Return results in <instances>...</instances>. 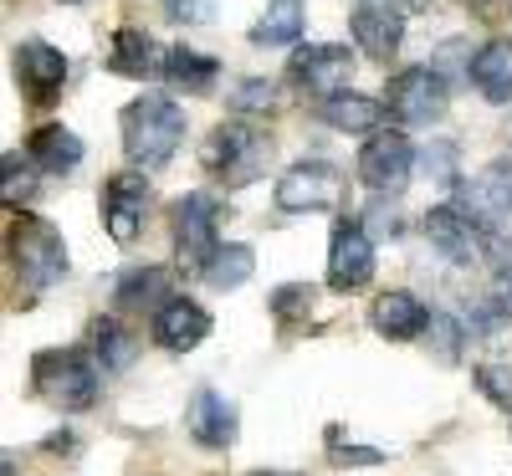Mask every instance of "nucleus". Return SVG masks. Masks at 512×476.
<instances>
[{"label": "nucleus", "instance_id": "f257e3e1", "mask_svg": "<svg viewBox=\"0 0 512 476\" xmlns=\"http://www.w3.org/2000/svg\"><path fill=\"white\" fill-rule=\"evenodd\" d=\"M118 128H123L128 159H134L139 169H164L169 159H175L180 139H185V108L175 98H164V93H144V98H134L123 108Z\"/></svg>", "mask_w": 512, "mask_h": 476}, {"label": "nucleus", "instance_id": "f03ea898", "mask_svg": "<svg viewBox=\"0 0 512 476\" xmlns=\"http://www.w3.org/2000/svg\"><path fill=\"white\" fill-rule=\"evenodd\" d=\"M11 267L21 272V282L31 292H47L57 282H67V246L62 236L47 226V221H36V215H21V221L11 226Z\"/></svg>", "mask_w": 512, "mask_h": 476}, {"label": "nucleus", "instance_id": "7ed1b4c3", "mask_svg": "<svg viewBox=\"0 0 512 476\" xmlns=\"http://www.w3.org/2000/svg\"><path fill=\"white\" fill-rule=\"evenodd\" d=\"M216 226H221V200L210 195V190H195L175 205V251H180V267L205 277L210 267V256L221 251L216 241Z\"/></svg>", "mask_w": 512, "mask_h": 476}, {"label": "nucleus", "instance_id": "20e7f679", "mask_svg": "<svg viewBox=\"0 0 512 476\" xmlns=\"http://www.w3.org/2000/svg\"><path fill=\"white\" fill-rule=\"evenodd\" d=\"M456 205L482 226V236L512 241V159H492L482 175L461 190Z\"/></svg>", "mask_w": 512, "mask_h": 476}, {"label": "nucleus", "instance_id": "39448f33", "mask_svg": "<svg viewBox=\"0 0 512 476\" xmlns=\"http://www.w3.org/2000/svg\"><path fill=\"white\" fill-rule=\"evenodd\" d=\"M272 144L256 134L251 123H221L216 134L205 139V169H216V175L226 185H246L262 175V164H267Z\"/></svg>", "mask_w": 512, "mask_h": 476}, {"label": "nucleus", "instance_id": "423d86ee", "mask_svg": "<svg viewBox=\"0 0 512 476\" xmlns=\"http://www.w3.org/2000/svg\"><path fill=\"white\" fill-rule=\"evenodd\" d=\"M31 384L62 410H88L98 400V369L82 354H41L31 364Z\"/></svg>", "mask_w": 512, "mask_h": 476}, {"label": "nucleus", "instance_id": "0eeeda50", "mask_svg": "<svg viewBox=\"0 0 512 476\" xmlns=\"http://www.w3.org/2000/svg\"><path fill=\"white\" fill-rule=\"evenodd\" d=\"M338 200H344V175L323 159L292 164L277 180V210H287V215H318V210H333Z\"/></svg>", "mask_w": 512, "mask_h": 476}, {"label": "nucleus", "instance_id": "6e6552de", "mask_svg": "<svg viewBox=\"0 0 512 476\" xmlns=\"http://www.w3.org/2000/svg\"><path fill=\"white\" fill-rule=\"evenodd\" d=\"M374 282V236L364 221H338L328 241V287L333 292H359Z\"/></svg>", "mask_w": 512, "mask_h": 476}, {"label": "nucleus", "instance_id": "1a4fd4ad", "mask_svg": "<svg viewBox=\"0 0 512 476\" xmlns=\"http://www.w3.org/2000/svg\"><path fill=\"white\" fill-rule=\"evenodd\" d=\"M415 169V144L405 134H395V128H384V134H369V144L359 149V175L369 190L379 195H395Z\"/></svg>", "mask_w": 512, "mask_h": 476}, {"label": "nucleus", "instance_id": "9d476101", "mask_svg": "<svg viewBox=\"0 0 512 476\" xmlns=\"http://www.w3.org/2000/svg\"><path fill=\"white\" fill-rule=\"evenodd\" d=\"M390 113L400 123H436L446 113V77L436 67H405L390 82Z\"/></svg>", "mask_w": 512, "mask_h": 476}, {"label": "nucleus", "instance_id": "9b49d317", "mask_svg": "<svg viewBox=\"0 0 512 476\" xmlns=\"http://www.w3.org/2000/svg\"><path fill=\"white\" fill-rule=\"evenodd\" d=\"M425 236H431V246L441 256H451V262H461V267H472L482 256V226L461 205H436L431 215H425Z\"/></svg>", "mask_w": 512, "mask_h": 476}, {"label": "nucleus", "instance_id": "f8f14e48", "mask_svg": "<svg viewBox=\"0 0 512 476\" xmlns=\"http://www.w3.org/2000/svg\"><path fill=\"white\" fill-rule=\"evenodd\" d=\"M144 205H149V180L144 175H113L108 180V190H103V221H108V236L118 246H128L139 236Z\"/></svg>", "mask_w": 512, "mask_h": 476}, {"label": "nucleus", "instance_id": "ddd939ff", "mask_svg": "<svg viewBox=\"0 0 512 476\" xmlns=\"http://www.w3.org/2000/svg\"><path fill=\"white\" fill-rule=\"evenodd\" d=\"M349 72H354L349 47H333V41H323V47H303L292 57V82H303L308 93H323V98L344 93Z\"/></svg>", "mask_w": 512, "mask_h": 476}, {"label": "nucleus", "instance_id": "4468645a", "mask_svg": "<svg viewBox=\"0 0 512 476\" xmlns=\"http://www.w3.org/2000/svg\"><path fill=\"white\" fill-rule=\"evenodd\" d=\"M154 338H159V349L185 354V349H195V343L210 338V313L200 308V302H190V297H169L164 308L154 313Z\"/></svg>", "mask_w": 512, "mask_h": 476}, {"label": "nucleus", "instance_id": "2eb2a0df", "mask_svg": "<svg viewBox=\"0 0 512 476\" xmlns=\"http://www.w3.org/2000/svg\"><path fill=\"white\" fill-rule=\"evenodd\" d=\"M16 82L26 98L47 103L67 82V57L57 47H47V41H26V47H16Z\"/></svg>", "mask_w": 512, "mask_h": 476}, {"label": "nucleus", "instance_id": "dca6fc26", "mask_svg": "<svg viewBox=\"0 0 512 476\" xmlns=\"http://www.w3.org/2000/svg\"><path fill=\"white\" fill-rule=\"evenodd\" d=\"M369 323H374V333H384V338L410 343V338H420L425 328H431V308H425L415 292H379L374 308H369Z\"/></svg>", "mask_w": 512, "mask_h": 476}, {"label": "nucleus", "instance_id": "f3484780", "mask_svg": "<svg viewBox=\"0 0 512 476\" xmlns=\"http://www.w3.org/2000/svg\"><path fill=\"white\" fill-rule=\"evenodd\" d=\"M185 425H190V436H195L200 446L221 451V446H231V441H236L241 415H236V405H231L226 395H216V389H200V395L190 400V415H185Z\"/></svg>", "mask_w": 512, "mask_h": 476}, {"label": "nucleus", "instance_id": "a211bd4d", "mask_svg": "<svg viewBox=\"0 0 512 476\" xmlns=\"http://www.w3.org/2000/svg\"><path fill=\"white\" fill-rule=\"evenodd\" d=\"M349 31L359 41V52H369L374 62H390L400 52V36H405V11H395V6H364V11H354Z\"/></svg>", "mask_w": 512, "mask_h": 476}, {"label": "nucleus", "instance_id": "6ab92c4d", "mask_svg": "<svg viewBox=\"0 0 512 476\" xmlns=\"http://www.w3.org/2000/svg\"><path fill=\"white\" fill-rule=\"evenodd\" d=\"M26 159L36 169H47V175H67V169L82 164V139L62 123H41L36 134L26 139Z\"/></svg>", "mask_w": 512, "mask_h": 476}, {"label": "nucleus", "instance_id": "aec40b11", "mask_svg": "<svg viewBox=\"0 0 512 476\" xmlns=\"http://www.w3.org/2000/svg\"><path fill=\"white\" fill-rule=\"evenodd\" d=\"M472 82L487 103H512V36H497L472 57Z\"/></svg>", "mask_w": 512, "mask_h": 476}, {"label": "nucleus", "instance_id": "412c9836", "mask_svg": "<svg viewBox=\"0 0 512 476\" xmlns=\"http://www.w3.org/2000/svg\"><path fill=\"white\" fill-rule=\"evenodd\" d=\"M108 67H113L118 77H154V72H164V57H159V47L149 41V31H139V26H118V31H113Z\"/></svg>", "mask_w": 512, "mask_h": 476}, {"label": "nucleus", "instance_id": "4be33fe9", "mask_svg": "<svg viewBox=\"0 0 512 476\" xmlns=\"http://www.w3.org/2000/svg\"><path fill=\"white\" fill-rule=\"evenodd\" d=\"M318 118L328 128H338V134H374L384 123V103H374L364 93H333V98H323Z\"/></svg>", "mask_w": 512, "mask_h": 476}, {"label": "nucleus", "instance_id": "5701e85b", "mask_svg": "<svg viewBox=\"0 0 512 476\" xmlns=\"http://www.w3.org/2000/svg\"><path fill=\"white\" fill-rule=\"evenodd\" d=\"M164 77L185 93H210L216 77H221V62L205 57V52H190V47H169L164 52Z\"/></svg>", "mask_w": 512, "mask_h": 476}, {"label": "nucleus", "instance_id": "b1692460", "mask_svg": "<svg viewBox=\"0 0 512 476\" xmlns=\"http://www.w3.org/2000/svg\"><path fill=\"white\" fill-rule=\"evenodd\" d=\"M169 302V282H164V272L159 267H134V272H123V282H118V292H113V308L118 313H128V308H164Z\"/></svg>", "mask_w": 512, "mask_h": 476}, {"label": "nucleus", "instance_id": "393cba45", "mask_svg": "<svg viewBox=\"0 0 512 476\" xmlns=\"http://www.w3.org/2000/svg\"><path fill=\"white\" fill-rule=\"evenodd\" d=\"M251 272H256V251H251V246H241V241H231V246H221L216 256H210L205 282L216 287V292H236Z\"/></svg>", "mask_w": 512, "mask_h": 476}, {"label": "nucleus", "instance_id": "a878e982", "mask_svg": "<svg viewBox=\"0 0 512 476\" xmlns=\"http://www.w3.org/2000/svg\"><path fill=\"white\" fill-rule=\"evenodd\" d=\"M303 36V11H297V0H277V6L251 26V41L256 47H287V41Z\"/></svg>", "mask_w": 512, "mask_h": 476}, {"label": "nucleus", "instance_id": "bb28decb", "mask_svg": "<svg viewBox=\"0 0 512 476\" xmlns=\"http://www.w3.org/2000/svg\"><path fill=\"white\" fill-rule=\"evenodd\" d=\"M93 349H98V364L108 369V374H118V369H128L134 364V333H128L123 323H113V318H103L98 328H93Z\"/></svg>", "mask_w": 512, "mask_h": 476}, {"label": "nucleus", "instance_id": "cd10ccee", "mask_svg": "<svg viewBox=\"0 0 512 476\" xmlns=\"http://www.w3.org/2000/svg\"><path fill=\"white\" fill-rule=\"evenodd\" d=\"M431 333H436V359L456 364V354H461V323L451 313H431Z\"/></svg>", "mask_w": 512, "mask_h": 476}, {"label": "nucleus", "instance_id": "c85d7f7f", "mask_svg": "<svg viewBox=\"0 0 512 476\" xmlns=\"http://www.w3.org/2000/svg\"><path fill=\"white\" fill-rule=\"evenodd\" d=\"M477 384L497 405H512V359L507 364H477Z\"/></svg>", "mask_w": 512, "mask_h": 476}, {"label": "nucleus", "instance_id": "c756f323", "mask_svg": "<svg viewBox=\"0 0 512 476\" xmlns=\"http://www.w3.org/2000/svg\"><path fill=\"white\" fill-rule=\"evenodd\" d=\"M241 113H267L272 103H277V88H272V82H262V77H251V82H241V88H236V98H231Z\"/></svg>", "mask_w": 512, "mask_h": 476}, {"label": "nucleus", "instance_id": "7c9ffc66", "mask_svg": "<svg viewBox=\"0 0 512 476\" xmlns=\"http://www.w3.org/2000/svg\"><path fill=\"white\" fill-rule=\"evenodd\" d=\"M31 190H36L31 169H21V159L6 154V200H11V205H16V200H31Z\"/></svg>", "mask_w": 512, "mask_h": 476}, {"label": "nucleus", "instance_id": "2f4dec72", "mask_svg": "<svg viewBox=\"0 0 512 476\" xmlns=\"http://www.w3.org/2000/svg\"><path fill=\"white\" fill-rule=\"evenodd\" d=\"M169 21H185V26H205L210 21V0H164Z\"/></svg>", "mask_w": 512, "mask_h": 476}, {"label": "nucleus", "instance_id": "473e14b6", "mask_svg": "<svg viewBox=\"0 0 512 476\" xmlns=\"http://www.w3.org/2000/svg\"><path fill=\"white\" fill-rule=\"evenodd\" d=\"M328 451H333V461H349V466H374V461H384V451H374V446H344V441H333Z\"/></svg>", "mask_w": 512, "mask_h": 476}, {"label": "nucleus", "instance_id": "72a5a7b5", "mask_svg": "<svg viewBox=\"0 0 512 476\" xmlns=\"http://www.w3.org/2000/svg\"><path fill=\"white\" fill-rule=\"evenodd\" d=\"M308 302H313V287H282V292L272 297V308L287 318V308H308Z\"/></svg>", "mask_w": 512, "mask_h": 476}, {"label": "nucleus", "instance_id": "f704fd0d", "mask_svg": "<svg viewBox=\"0 0 512 476\" xmlns=\"http://www.w3.org/2000/svg\"><path fill=\"white\" fill-rule=\"evenodd\" d=\"M451 159H456V149L451 144H436V154H425V175H451Z\"/></svg>", "mask_w": 512, "mask_h": 476}, {"label": "nucleus", "instance_id": "c9c22d12", "mask_svg": "<svg viewBox=\"0 0 512 476\" xmlns=\"http://www.w3.org/2000/svg\"><path fill=\"white\" fill-rule=\"evenodd\" d=\"M492 297H497V308H502V313H507V323H512V277H507V272L497 277V292H492Z\"/></svg>", "mask_w": 512, "mask_h": 476}, {"label": "nucleus", "instance_id": "e433bc0d", "mask_svg": "<svg viewBox=\"0 0 512 476\" xmlns=\"http://www.w3.org/2000/svg\"><path fill=\"white\" fill-rule=\"evenodd\" d=\"M497 272H507V277H512V251L502 256V262H497Z\"/></svg>", "mask_w": 512, "mask_h": 476}, {"label": "nucleus", "instance_id": "4c0bfd02", "mask_svg": "<svg viewBox=\"0 0 512 476\" xmlns=\"http://www.w3.org/2000/svg\"><path fill=\"white\" fill-rule=\"evenodd\" d=\"M256 476H282V471H256Z\"/></svg>", "mask_w": 512, "mask_h": 476}]
</instances>
